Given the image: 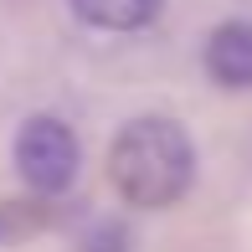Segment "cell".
<instances>
[{
  "mask_svg": "<svg viewBox=\"0 0 252 252\" xmlns=\"http://www.w3.org/2000/svg\"><path fill=\"white\" fill-rule=\"evenodd\" d=\"M57 221V201L47 196H16V201H0V247H21L31 237H41Z\"/></svg>",
  "mask_w": 252,
  "mask_h": 252,
  "instance_id": "cell-5",
  "label": "cell"
},
{
  "mask_svg": "<svg viewBox=\"0 0 252 252\" xmlns=\"http://www.w3.org/2000/svg\"><path fill=\"white\" fill-rule=\"evenodd\" d=\"M196 139L170 113H139L108 144V186L134 211H170L196 186Z\"/></svg>",
  "mask_w": 252,
  "mask_h": 252,
  "instance_id": "cell-1",
  "label": "cell"
},
{
  "mask_svg": "<svg viewBox=\"0 0 252 252\" xmlns=\"http://www.w3.org/2000/svg\"><path fill=\"white\" fill-rule=\"evenodd\" d=\"M77 252H134V237H129V226L124 221H88L83 226V237H77Z\"/></svg>",
  "mask_w": 252,
  "mask_h": 252,
  "instance_id": "cell-6",
  "label": "cell"
},
{
  "mask_svg": "<svg viewBox=\"0 0 252 252\" xmlns=\"http://www.w3.org/2000/svg\"><path fill=\"white\" fill-rule=\"evenodd\" d=\"M10 165H16L26 196H47L62 201L77 186V170H83V144H77L72 124L57 119V113H31L16 129L10 144Z\"/></svg>",
  "mask_w": 252,
  "mask_h": 252,
  "instance_id": "cell-2",
  "label": "cell"
},
{
  "mask_svg": "<svg viewBox=\"0 0 252 252\" xmlns=\"http://www.w3.org/2000/svg\"><path fill=\"white\" fill-rule=\"evenodd\" d=\"M77 21L88 31H108V36H129V31H144L159 21L165 0H67Z\"/></svg>",
  "mask_w": 252,
  "mask_h": 252,
  "instance_id": "cell-4",
  "label": "cell"
},
{
  "mask_svg": "<svg viewBox=\"0 0 252 252\" xmlns=\"http://www.w3.org/2000/svg\"><path fill=\"white\" fill-rule=\"evenodd\" d=\"M201 67L216 88L226 93H247L252 88V21L232 16L221 26H211L206 36V52H201Z\"/></svg>",
  "mask_w": 252,
  "mask_h": 252,
  "instance_id": "cell-3",
  "label": "cell"
}]
</instances>
